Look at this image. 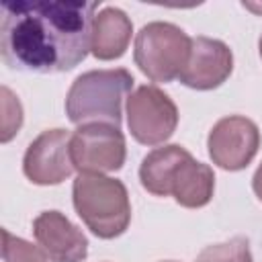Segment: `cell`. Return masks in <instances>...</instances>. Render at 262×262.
<instances>
[{
    "instance_id": "4fadbf2b",
    "label": "cell",
    "mask_w": 262,
    "mask_h": 262,
    "mask_svg": "<svg viewBox=\"0 0 262 262\" xmlns=\"http://www.w3.org/2000/svg\"><path fill=\"white\" fill-rule=\"evenodd\" d=\"M194 262H254L250 242L246 237H231L221 244L207 246Z\"/></svg>"
},
{
    "instance_id": "277c9868",
    "label": "cell",
    "mask_w": 262,
    "mask_h": 262,
    "mask_svg": "<svg viewBox=\"0 0 262 262\" xmlns=\"http://www.w3.org/2000/svg\"><path fill=\"white\" fill-rule=\"evenodd\" d=\"M72 201L78 217L100 239L119 237L129 227V192L117 178L80 172L72 186Z\"/></svg>"
},
{
    "instance_id": "7a4b0ae2",
    "label": "cell",
    "mask_w": 262,
    "mask_h": 262,
    "mask_svg": "<svg viewBox=\"0 0 262 262\" xmlns=\"http://www.w3.org/2000/svg\"><path fill=\"white\" fill-rule=\"evenodd\" d=\"M141 186L156 196H174L186 209L205 207L213 199L215 174L196 162L182 145H164L151 149L139 166Z\"/></svg>"
},
{
    "instance_id": "52a82bcc",
    "label": "cell",
    "mask_w": 262,
    "mask_h": 262,
    "mask_svg": "<svg viewBox=\"0 0 262 262\" xmlns=\"http://www.w3.org/2000/svg\"><path fill=\"white\" fill-rule=\"evenodd\" d=\"M72 162L74 168L88 174L117 172L127 158L125 135L119 127L106 123L80 125L72 133Z\"/></svg>"
},
{
    "instance_id": "30bf717a",
    "label": "cell",
    "mask_w": 262,
    "mask_h": 262,
    "mask_svg": "<svg viewBox=\"0 0 262 262\" xmlns=\"http://www.w3.org/2000/svg\"><path fill=\"white\" fill-rule=\"evenodd\" d=\"M233 70L231 49L211 37H192L186 66L178 80L192 90H213L221 86Z\"/></svg>"
},
{
    "instance_id": "8992f818",
    "label": "cell",
    "mask_w": 262,
    "mask_h": 262,
    "mask_svg": "<svg viewBox=\"0 0 262 262\" xmlns=\"http://www.w3.org/2000/svg\"><path fill=\"white\" fill-rule=\"evenodd\" d=\"M178 125L174 100L154 84L135 88L127 98V127L135 141L160 145L172 137Z\"/></svg>"
},
{
    "instance_id": "5bb4252c",
    "label": "cell",
    "mask_w": 262,
    "mask_h": 262,
    "mask_svg": "<svg viewBox=\"0 0 262 262\" xmlns=\"http://www.w3.org/2000/svg\"><path fill=\"white\" fill-rule=\"evenodd\" d=\"M2 258L4 262H47L49 258L41 248L29 244L23 237L12 235L8 229L2 231Z\"/></svg>"
},
{
    "instance_id": "2e32d148",
    "label": "cell",
    "mask_w": 262,
    "mask_h": 262,
    "mask_svg": "<svg viewBox=\"0 0 262 262\" xmlns=\"http://www.w3.org/2000/svg\"><path fill=\"white\" fill-rule=\"evenodd\" d=\"M252 188L258 196V201L262 203V164L258 166V170L254 172V178H252Z\"/></svg>"
},
{
    "instance_id": "d6986e66",
    "label": "cell",
    "mask_w": 262,
    "mask_h": 262,
    "mask_svg": "<svg viewBox=\"0 0 262 262\" xmlns=\"http://www.w3.org/2000/svg\"><path fill=\"white\" fill-rule=\"evenodd\" d=\"M168 262H172V260H168Z\"/></svg>"
},
{
    "instance_id": "ba28073f",
    "label": "cell",
    "mask_w": 262,
    "mask_h": 262,
    "mask_svg": "<svg viewBox=\"0 0 262 262\" xmlns=\"http://www.w3.org/2000/svg\"><path fill=\"white\" fill-rule=\"evenodd\" d=\"M209 158L223 170H244L258 154L260 129L258 125L242 115H229L219 119L207 137Z\"/></svg>"
},
{
    "instance_id": "7c38bea8",
    "label": "cell",
    "mask_w": 262,
    "mask_h": 262,
    "mask_svg": "<svg viewBox=\"0 0 262 262\" xmlns=\"http://www.w3.org/2000/svg\"><path fill=\"white\" fill-rule=\"evenodd\" d=\"M133 23L131 18L117 6L102 8L92 23V43L90 51L96 59L111 61L119 59L131 41Z\"/></svg>"
},
{
    "instance_id": "8fae6325",
    "label": "cell",
    "mask_w": 262,
    "mask_h": 262,
    "mask_svg": "<svg viewBox=\"0 0 262 262\" xmlns=\"http://www.w3.org/2000/svg\"><path fill=\"white\" fill-rule=\"evenodd\" d=\"M33 235L51 262H82L88 256V239L59 211H43L33 219Z\"/></svg>"
},
{
    "instance_id": "9c48e42d",
    "label": "cell",
    "mask_w": 262,
    "mask_h": 262,
    "mask_svg": "<svg viewBox=\"0 0 262 262\" xmlns=\"http://www.w3.org/2000/svg\"><path fill=\"white\" fill-rule=\"evenodd\" d=\"M72 133L66 129H47L37 135L23 158V172L25 176L39 186L59 184L74 172L72 162Z\"/></svg>"
},
{
    "instance_id": "3957f363",
    "label": "cell",
    "mask_w": 262,
    "mask_h": 262,
    "mask_svg": "<svg viewBox=\"0 0 262 262\" xmlns=\"http://www.w3.org/2000/svg\"><path fill=\"white\" fill-rule=\"evenodd\" d=\"M133 76L125 68L90 70L80 74L66 96V115L76 125H121L123 100L129 98Z\"/></svg>"
},
{
    "instance_id": "9a60e30c",
    "label": "cell",
    "mask_w": 262,
    "mask_h": 262,
    "mask_svg": "<svg viewBox=\"0 0 262 262\" xmlns=\"http://www.w3.org/2000/svg\"><path fill=\"white\" fill-rule=\"evenodd\" d=\"M23 125V106L18 98L2 86V143L10 141Z\"/></svg>"
},
{
    "instance_id": "6da1fadb",
    "label": "cell",
    "mask_w": 262,
    "mask_h": 262,
    "mask_svg": "<svg viewBox=\"0 0 262 262\" xmlns=\"http://www.w3.org/2000/svg\"><path fill=\"white\" fill-rule=\"evenodd\" d=\"M98 4L84 0L4 2L0 25L4 63L33 74L74 70L90 51Z\"/></svg>"
},
{
    "instance_id": "5b68a950",
    "label": "cell",
    "mask_w": 262,
    "mask_h": 262,
    "mask_svg": "<svg viewBox=\"0 0 262 262\" xmlns=\"http://www.w3.org/2000/svg\"><path fill=\"white\" fill-rule=\"evenodd\" d=\"M190 41L192 39L172 23H147L135 37V66L151 82H172L182 74L186 66Z\"/></svg>"
},
{
    "instance_id": "e0dca14e",
    "label": "cell",
    "mask_w": 262,
    "mask_h": 262,
    "mask_svg": "<svg viewBox=\"0 0 262 262\" xmlns=\"http://www.w3.org/2000/svg\"><path fill=\"white\" fill-rule=\"evenodd\" d=\"M244 6H246V8H250V10H256V12H262V6H258V4H248V2H244Z\"/></svg>"
},
{
    "instance_id": "ac0fdd59",
    "label": "cell",
    "mask_w": 262,
    "mask_h": 262,
    "mask_svg": "<svg viewBox=\"0 0 262 262\" xmlns=\"http://www.w3.org/2000/svg\"><path fill=\"white\" fill-rule=\"evenodd\" d=\"M258 51H260V57H262V37H260V41H258Z\"/></svg>"
}]
</instances>
